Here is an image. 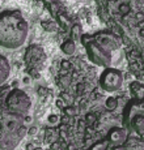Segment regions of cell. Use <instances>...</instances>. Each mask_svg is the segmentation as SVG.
<instances>
[{
  "label": "cell",
  "instance_id": "obj_23",
  "mask_svg": "<svg viewBox=\"0 0 144 150\" xmlns=\"http://www.w3.org/2000/svg\"><path fill=\"white\" fill-rule=\"evenodd\" d=\"M142 20H143V14L142 13H138V21L142 24Z\"/></svg>",
  "mask_w": 144,
  "mask_h": 150
},
{
  "label": "cell",
  "instance_id": "obj_24",
  "mask_svg": "<svg viewBox=\"0 0 144 150\" xmlns=\"http://www.w3.org/2000/svg\"><path fill=\"white\" fill-rule=\"evenodd\" d=\"M56 106H58V107H63V102H62V100H58Z\"/></svg>",
  "mask_w": 144,
  "mask_h": 150
},
{
  "label": "cell",
  "instance_id": "obj_8",
  "mask_svg": "<svg viewBox=\"0 0 144 150\" xmlns=\"http://www.w3.org/2000/svg\"><path fill=\"white\" fill-rule=\"evenodd\" d=\"M46 59V54L43 48L38 45L29 46L25 51V62L29 65H39V63H43Z\"/></svg>",
  "mask_w": 144,
  "mask_h": 150
},
{
  "label": "cell",
  "instance_id": "obj_7",
  "mask_svg": "<svg viewBox=\"0 0 144 150\" xmlns=\"http://www.w3.org/2000/svg\"><path fill=\"white\" fill-rule=\"evenodd\" d=\"M92 39H93L101 48H103L105 51H108V52H110V54L113 52V51H117L120 46L118 38L109 30L97 31L94 35H92Z\"/></svg>",
  "mask_w": 144,
  "mask_h": 150
},
{
  "label": "cell",
  "instance_id": "obj_18",
  "mask_svg": "<svg viewBox=\"0 0 144 150\" xmlns=\"http://www.w3.org/2000/svg\"><path fill=\"white\" fill-rule=\"evenodd\" d=\"M48 122L51 124H55L58 122V116L56 115H50V116H48Z\"/></svg>",
  "mask_w": 144,
  "mask_h": 150
},
{
  "label": "cell",
  "instance_id": "obj_13",
  "mask_svg": "<svg viewBox=\"0 0 144 150\" xmlns=\"http://www.w3.org/2000/svg\"><path fill=\"white\" fill-rule=\"evenodd\" d=\"M83 35V31H81V26L77 24H75L71 28V39L73 42L76 41H80V38H81Z\"/></svg>",
  "mask_w": 144,
  "mask_h": 150
},
{
  "label": "cell",
  "instance_id": "obj_11",
  "mask_svg": "<svg viewBox=\"0 0 144 150\" xmlns=\"http://www.w3.org/2000/svg\"><path fill=\"white\" fill-rule=\"evenodd\" d=\"M130 90L135 99H143V85L139 81H132L130 83Z\"/></svg>",
  "mask_w": 144,
  "mask_h": 150
},
{
  "label": "cell",
  "instance_id": "obj_21",
  "mask_svg": "<svg viewBox=\"0 0 144 150\" xmlns=\"http://www.w3.org/2000/svg\"><path fill=\"white\" fill-rule=\"evenodd\" d=\"M22 82H24V83H26V85H28V83H29V82H30V77L25 76V77H24V79H22Z\"/></svg>",
  "mask_w": 144,
  "mask_h": 150
},
{
  "label": "cell",
  "instance_id": "obj_3",
  "mask_svg": "<svg viewBox=\"0 0 144 150\" xmlns=\"http://www.w3.org/2000/svg\"><path fill=\"white\" fill-rule=\"evenodd\" d=\"M123 124L130 132L142 136L144 132V103L143 99L132 98L126 103L122 114Z\"/></svg>",
  "mask_w": 144,
  "mask_h": 150
},
{
  "label": "cell",
  "instance_id": "obj_14",
  "mask_svg": "<svg viewBox=\"0 0 144 150\" xmlns=\"http://www.w3.org/2000/svg\"><path fill=\"white\" fill-rule=\"evenodd\" d=\"M41 25H42V28L45 29L46 31H56L58 30V25L55 24V22H53V21H42L41 22Z\"/></svg>",
  "mask_w": 144,
  "mask_h": 150
},
{
  "label": "cell",
  "instance_id": "obj_16",
  "mask_svg": "<svg viewBox=\"0 0 144 150\" xmlns=\"http://www.w3.org/2000/svg\"><path fill=\"white\" fill-rule=\"evenodd\" d=\"M91 150H106V144L105 142H96L91 148Z\"/></svg>",
  "mask_w": 144,
  "mask_h": 150
},
{
  "label": "cell",
  "instance_id": "obj_10",
  "mask_svg": "<svg viewBox=\"0 0 144 150\" xmlns=\"http://www.w3.org/2000/svg\"><path fill=\"white\" fill-rule=\"evenodd\" d=\"M11 73V65L8 63L7 57L0 54V86L4 85L5 81L8 80Z\"/></svg>",
  "mask_w": 144,
  "mask_h": 150
},
{
  "label": "cell",
  "instance_id": "obj_5",
  "mask_svg": "<svg viewBox=\"0 0 144 150\" xmlns=\"http://www.w3.org/2000/svg\"><path fill=\"white\" fill-rule=\"evenodd\" d=\"M5 106L12 114L25 116L30 108V98L24 90L20 89H12L5 94Z\"/></svg>",
  "mask_w": 144,
  "mask_h": 150
},
{
  "label": "cell",
  "instance_id": "obj_6",
  "mask_svg": "<svg viewBox=\"0 0 144 150\" xmlns=\"http://www.w3.org/2000/svg\"><path fill=\"white\" fill-rule=\"evenodd\" d=\"M98 83L100 88L108 93L118 91L123 85V73L117 68H105L100 76Z\"/></svg>",
  "mask_w": 144,
  "mask_h": 150
},
{
  "label": "cell",
  "instance_id": "obj_19",
  "mask_svg": "<svg viewBox=\"0 0 144 150\" xmlns=\"http://www.w3.org/2000/svg\"><path fill=\"white\" fill-rule=\"evenodd\" d=\"M119 11H120V12H122V13H127L128 11H130V8H128L126 4H125V5L122 4V5H120V7H119Z\"/></svg>",
  "mask_w": 144,
  "mask_h": 150
},
{
  "label": "cell",
  "instance_id": "obj_12",
  "mask_svg": "<svg viewBox=\"0 0 144 150\" xmlns=\"http://www.w3.org/2000/svg\"><path fill=\"white\" fill-rule=\"evenodd\" d=\"M60 50L66 55H73L75 51H76V43L72 39H67V41H64L60 45Z\"/></svg>",
  "mask_w": 144,
  "mask_h": 150
},
{
  "label": "cell",
  "instance_id": "obj_15",
  "mask_svg": "<svg viewBox=\"0 0 144 150\" xmlns=\"http://www.w3.org/2000/svg\"><path fill=\"white\" fill-rule=\"evenodd\" d=\"M105 106H106V108L108 110H115L117 108V106H118V100H117V98H114V97H109L108 99H106V102H105Z\"/></svg>",
  "mask_w": 144,
  "mask_h": 150
},
{
  "label": "cell",
  "instance_id": "obj_9",
  "mask_svg": "<svg viewBox=\"0 0 144 150\" xmlns=\"http://www.w3.org/2000/svg\"><path fill=\"white\" fill-rule=\"evenodd\" d=\"M126 140V131L119 127H114L109 131L108 133V141L113 145H122Z\"/></svg>",
  "mask_w": 144,
  "mask_h": 150
},
{
  "label": "cell",
  "instance_id": "obj_4",
  "mask_svg": "<svg viewBox=\"0 0 144 150\" xmlns=\"http://www.w3.org/2000/svg\"><path fill=\"white\" fill-rule=\"evenodd\" d=\"M80 42L84 45L86 55H88L89 60L92 63H94L96 65L103 68H109L111 64V54L105 51L103 48H101L96 42L92 39V35L89 34H84L80 38Z\"/></svg>",
  "mask_w": 144,
  "mask_h": 150
},
{
  "label": "cell",
  "instance_id": "obj_20",
  "mask_svg": "<svg viewBox=\"0 0 144 150\" xmlns=\"http://www.w3.org/2000/svg\"><path fill=\"white\" fill-rule=\"evenodd\" d=\"M36 132H37V128H36V127H31V128H29L28 133L29 134H36Z\"/></svg>",
  "mask_w": 144,
  "mask_h": 150
},
{
  "label": "cell",
  "instance_id": "obj_2",
  "mask_svg": "<svg viewBox=\"0 0 144 150\" xmlns=\"http://www.w3.org/2000/svg\"><path fill=\"white\" fill-rule=\"evenodd\" d=\"M25 116L12 114L0 100V150H14L17 144L25 136Z\"/></svg>",
  "mask_w": 144,
  "mask_h": 150
},
{
  "label": "cell",
  "instance_id": "obj_1",
  "mask_svg": "<svg viewBox=\"0 0 144 150\" xmlns=\"http://www.w3.org/2000/svg\"><path fill=\"white\" fill-rule=\"evenodd\" d=\"M29 25L21 11L11 9L0 12V46L19 48L26 41Z\"/></svg>",
  "mask_w": 144,
  "mask_h": 150
},
{
  "label": "cell",
  "instance_id": "obj_17",
  "mask_svg": "<svg viewBox=\"0 0 144 150\" xmlns=\"http://www.w3.org/2000/svg\"><path fill=\"white\" fill-rule=\"evenodd\" d=\"M60 65H62L63 69H71V63L68 60H62L60 62Z\"/></svg>",
  "mask_w": 144,
  "mask_h": 150
},
{
  "label": "cell",
  "instance_id": "obj_22",
  "mask_svg": "<svg viewBox=\"0 0 144 150\" xmlns=\"http://www.w3.org/2000/svg\"><path fill=\"white\" fill-rule=\"evenodd\" d=\"M67 114L68 115H73L75 114V110L73 108H67Z\"/></svg>",
  "mask_w": 144,
  "mask_h": 150
}]
</instances>
